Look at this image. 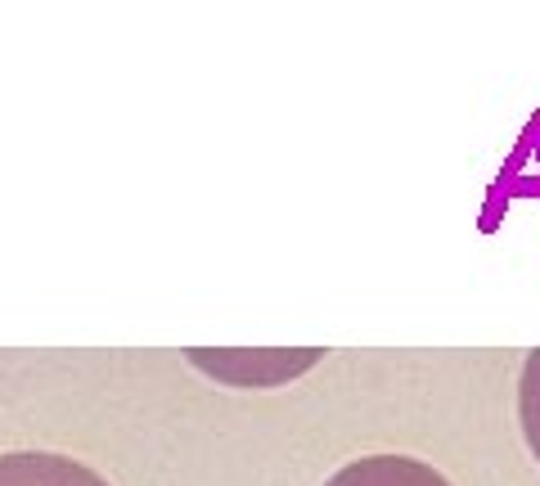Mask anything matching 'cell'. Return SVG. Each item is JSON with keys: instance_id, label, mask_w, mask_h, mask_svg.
<instances>
[{"instance_id": "3", "label": "cell", "mask_w": 540, "mask_h": 486, "mask_svg": "<svg viewBox=\"0 0 540 486\" xmlns=\"http://www.w3.org/2000/svg\"><path fill=\"white\" fill-rule=\"evenodd\" d=\"M324 486H450L432 464L410 455H365L342 464Z\"/></svg>"}, {"instance_id": "2", "label": "cell", "mask_w": 540, "mask_h": 486, "mask_svg": "<svg viewBox=\"0 0 540 486\" xmlns=\"http://www.w3.org/2000/svg\"><path fill=\"white\" fill-rule=\"evenodd\" d=\"M0 486H108L81 459L50 450H9L0 455Z\"/></svg>"}, {"instance_id": "4", "label": "cell", "mask_w": 540, "mask_h": 486, "mask_svg": "<svg viewBox=\"0 0 540 486\" xmlns=\"http://www.w3.org/2000/svg\"><path fill=\"white\" fill-rule=\"evenodd\" d=\"M518 423L522 437H527L531 455L540 464V351H531L522 360V378H518Z\"/></svg>"}, {"instance_id": "1", "label": "cell", "mask_w": 540, "mask_h": 486, "mask_svg": "<svg viewBox=\"0 0 540 486\" xmlns=\"http://www.w3.org/2000/svg\"><path fill=\"white\" fill-rule=\"evenodd\" d=\"M198 369L225 378L234 387H270L279 378H293L302 369H311L320 360V351H302V356H279V351H261V356H248V351H225V356H207V351H189Z\"/></svg>"}]
</instances>
